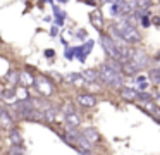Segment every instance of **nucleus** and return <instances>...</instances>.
Segmentation results:
<instances>
[{"label": "nucleus", "instance_id": "f257e3e1", "mask_svg": "<svg viewBox=\"0 0 160 155\" xmlns=\"http://www.w3.org/2000/svg\"><path fill=\"white\" fill-rule=\"evenodd\" d=\"M112 28H114V29H112V36L115 34L117 40H124L126 43H138V41H141L139 31L136 29L134 24H131L126 17H122V19Z\"/></svg>", "mask_w": 160, "mask_h": 155}, {"label": "nucleus", "instance_id": "f03ea898", "mask_svg": "<svg viewBox=\"0 0 160 155\" xmlns=\"http://www.w3.org/2000/svg\"><path fill=\"white\" fill-rule=\"evenodd\" d=\"M98 79H102L103 83H107V85L114 86V88H119L122 83V76L121 72L114 71V69L107 67V65H100V69H98Z\"/></svg>", "mask_w": 160, "mask_h": 155}, {"label": "nucleus", "instance_id": "7ed1b4c3", "mask_svg": "<svg viewBox=\"0 0 160 155\" xmlns=\"http://www.w3.org/2000/svg\"><path fill=\"white\" fill-rule=\"evenodd\" d=\"M100 40H102V47L105 48V52H107L108 57L114 59V60H119L122 64V57H121V54H119V50H117V45H115L114 38L108 36V34H102Z\"/></svg>", "mask_w": 160, "mask_h": 155}, {"label": "nucleus", "instance_id": "20e7f679", "mask_svg": "<svg viewBox=\"0 0 160 155\" xmlns=\"http://www.w3.org/2000/svg\"><path fill=\"white\" fill-rule=\"evenodd\" d=\"M129 60H132L139 69H143V67H146V65H148L150 59H148V55H146L143 50H132V55H131V59H129Z\"/></svg>", "mask_w": 160, "mask_h": 155}, {"label": "nucleus", "instance_id": "39448f33", "mask_svg": "<svg viewBox=\"0 0 160 155\" xmlns=\"http://www.w3.org/2000/svg\"><path fill=\"white\" fill-rule=\"evenodd\" d=\"M78 103L84 109H91V107L97 105V96L93 93H79L78 95Z\"/></svg>", "mask_w": 160, "mask_h": 155}, {"label": "nucleus", "instance_id": "423d86ee", "mask_svg": "<svg viewBox=\"0 0 160 155\" xmlns=\"http://www.w3.org/2000/svg\"><path fill=\"white\" fill-rule=\"evenodd\" d=\"M33 85H35L36 90H38L42 95H45V96H48L50 93H52V90H53L52 85H50V81H48V79H45V78H36Z\"/></svg>", "mask_w": 160, "mask_h": 155}, {"label": "nucleus", "instance_id": "0eeeda50", "mask_svg": "<svg viewBox=\"0 0 160 155\" xmlns=\"http://www.w3.org/2000/svg\"><path fill=\"white\" fill-rule=\"evenodd\" d=\"M83 138H84L86 141H90L91 145L98 143V141L102 140V138H100V133H98L97 129H93V127H86V129L83 131Z\"/></svg>", "mask_w": 160, "mask_h": 155}, {"label": "nucleus", "instance_id": "6e6552de", "mask_svg": "<svg viewBox=\"0 0 160 155\" xmlns=\"http://www.w3.org/2000/svg\"><path fill=\"white\" fill-rule=\"evenodd\" d=\"M121 96L126 102H138L139 100V91L132 88H121Z\"/></svg>", "mask_w": 160, "mask_h": 155}, {"label": "nucleus", "instance_id": "1a4fd4ad", "mask_svg": "<svg viewBox=\"0 0 160 155\" xmlns=\"http://www.w3.org/2000/svg\"><path fill=\"white\" fill-rule=\"evenodd\" d=\"M0 126L7 127V129H12V127H14V121H12V117L9 116V112L5 109H2V107H0Z\"/></svg>", "mask_w": 160, "mask_h": 155}, {"label": "nucleus", "instance_id": "9d476101", "mask_svg": "<svg viewBox=\"0 0 160 155\" xmlns=\"http://www.w3.org/2000/svg\"><path fill=\"white\" fill-rule=\"evenodd\" d=\"M121 71H124L128 76H134V74H138L141 69H139L132 60H124V62H122V69H121Z\"/></svg>", "mask_w": 160, "mask_h": 155}, {"label": "nucleus", "instance_id": "9b49d317", "mask_svg": "<svg viewBox=\"0 0 160 155\" xmlns=\"http://www.w3.org/2000/svg\"><path fill=\"white\" fill-rule=\"evenodd\" d=\"M19 83H21L22 86H31L33 83H35V78L31 76V72L29 71H19Z\"/></svg>", "mask_w": 160, "mask_h": 155}, {"label": "nucleus", "instance_id": "f8f14e48", "mask_svg": "<svg viewBox=\"0 0 160 155\" xmlns=\"http://www.w3.org/2000/svg\"><path fill=\"white\" fill-rule=\"evenodd\" d=\"M66 122H67V126H69L71 129H76V127H79L81 119L78 117L76 112H71V114H66Z\"/></svg>", "mask_w": 160, "mask_h": 155}, {"label": "nucleus", "instance_id": "ddd939ff", "mask_svg": "<svg viewBox=\"0 0 160 155\" xmlns=\"http://www.w3.org/2000/svg\"><path fill=\"white\" fill-rule=\"evenodd\" d=\"M90 21L97 29H102V28H103V17H102V14L98 12V10H93V12L90 14Z\"/></svg>", "mask_w": 160, "mask_h": 155}, {"label": "nucleus", "instance_id": "4468645a", "mask_svg": "<svg viewBox=\"0 0 160 155\" xmlns=\"http://www.w3.org/2000/svg\"><path fill=\"white\" fill-rule=\"evenodd\" d=\"M134 83H136V88L138 90H141V91H145L146 88H148V76L146 74H136V79H134Z\"/></svg>", "mask_w": 160, "mask_h": 155}, {"label": "nucleus", "instance_id": "2eb2a0df", "mask_svg": "<svg viewBox=\"0 0 160 155\" xmlns=\"http://www.w3.org/2000/svg\"><path fill=\"white\" fill-rule=\"evenodd\" d=\"M9 138H11V145H14V147H22L21 133H19L16 127H12V129H11V134H9Z\"/></svg>", "mask_w": 160, "mask_h": 155}, {"label": "nucleus", "instance_id": "dca6fc26", "mask_svg": "<svg viewBox=\"0 0 160 155\" xmlns=\"http://www.w3.org/2000/svg\"><path fill=\"white\" fill-rule=\"evenodd\" d=\"M81 76H83L84 83H95V81H98V71H95V69H88V71H84Z\"/></svg>", "mask_w": 160, "mask_h": 155}, {"label": "nucleus", "instance_id": "f3484780", "mask_svg": "<svg viewBox=\"0 0 160 155\" xmlns=\"http://www.w3.org/2000/svg\"><path fill=\"white\" fill-rule=\"evenodd\" d=\"M152 3H153V0H134L136 9H139V10H148L152 7Z\"/></svg>", "mask_w": 160, "mask_h": 155}, {"label": "nucleus", "instance_id": "a211bd4d", "mask_svg": "<svg viewBox=\"0 0 160 155\" xmlns=\"http://www.w3.org/2000/svg\"><path fill=\"white\" fill-rule=\"evenodd\" d=\"M148 78H150V81H152V83L160 85V67L152 69V71H150V74H148Z\"/></svg>", "mask_w": 160, "mask_h": 155}, {"label": "nucleus", "instance_id": "6ab92c4d", "mask_svg": "<svg viewBox=\"0 0 160 155\" xmlns=\"http://www.w3.org/2000/svg\"><path fill=\"white\" fill-rule=\"evenodd\" d=\"M66 79H67V81H71V83H74V85H83V83H84V79H83V76H81V74H67Z\"/></svg>", "mask_w": 160, "mask_h": 155}, {"label": "nucleus", "instance_id": "aec40b11", "mask_svg": "<svg viewBox=\"0 0 160 155\" xmlns=\"http://www.w3.org/2000/svg\"><path fill=\"white\" fill-rule=\"evenodd\" d=\"M18 79H19V71H11V72H9L7 81L11 83V85H16V83H18Z\"/></svg>", "mask_w": 160, "mask_h": 155}, {"label": "nucleus", "instance_id": "412c9836", "mask_svg": "<svg viewBox=\"0 0 160 155\" xmlns=\"http://www.w3.org/2000/svg\"><path fill=\"white\" fill-rule=\"evenodd\" d=\"M22 152H24V150H22V147H14V145H12V147H11V153H9V155H22Z\"/></svg>", "mask_w": 160, "mask_h": 155}, {"label": "nucleus", "instance_id": "4be33fe9", "mask_svg": "<svg viewBox=\"0 0 160 155\" xmlns=\"http://www.w3.org/2000/svg\"><path fill=\"white\" fill-rule=\"evenodd\" d=\"M78 152H79V155H90V152H86L84 148H79V147H78Z\"/></svg>", "mask_w": 160, "mask_h": 155}, {"label": "nucleus", "instance_id": "5701e85b", "mask_svg": "<svg viewBox=\"0 0 160 155\" xmlns=\"http://www.w3.org/2000/svg\"><path fill=\"white\" fill-rule=\"evenodd\" d=\"M153 102H155V103H157V105H158V107H160V95H157V96H155V100H153Z\"/></svg>", "mask_w": 160, "mask_h": 155}, {"label": "nucleus", "instance_id": "b1692460", "mask_svg": "<svg viewBox=\"0 0 160 155\" xmlns=\"http://www.w3.org/2000/svg\"><path fill=\"white\" fill-rule=\"evenodd\" d=\"M0 98H4V90L0 88Z\"/></svg>", "mask_w": 160, "mask_h": 155}, {"label": "nucleus", "instance_id": "393cba45", "mask_svg": "<svg viewBox=\"0 0 160 155\" xmlns=\"http://www.w3.org/2000/svg\"><path fill=\"white\" fill-rule=\"evenodd\" d=\"M153 23H155V24H160V17H158V19H153Z\"/></svg>", "mask_w": 160, "mask_h": 155}, {"label": "nucleus", "instance_id": "a878e982", "mask_svg": "<svg viewBox=\"0 0 160 155\" xmlns=\"http://www.w3.org/2000/svg\"><path fill=\"white\" fill-rule=\"evenodd\" d=\"M157 59H158V60H160V50L157 52Z\"/></svg>", "mask_w": 160, "mask_h": 155}, {"label": "nucleus", "instance_id": "bb28decb", "mask_svg": "<svg viewBox=\"0 0 160 155\" xmlns=\"http://www.w3.org/2000/svg\"><path fill=\"white\" fill-rule=\"evenodd\" d=\"M60 2H67V0H60Z\"/></svg>", "mask_w": 160, "mask_h": 155}, {"label": "nucleus", "instance_id": "cd10ccee", "mask_svg": "<svg viewBox=\"0 0 160 155\" xmlns=\"http://www.w3.org/2000/svg\"><path fill=\"white\" fill-rule=\"evenodd\" d=\"M157 121H158V122H160V117H158V119H157Z\"/></svg>", "mask_w": 160, "mask_h": 155}]
</instances>
